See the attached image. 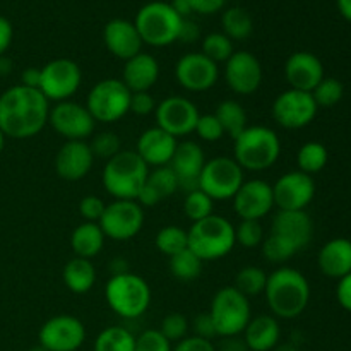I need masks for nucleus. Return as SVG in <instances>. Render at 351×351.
Returning <instances> with one entry per match:
<instances>
[{
    "label": "nucleus",
    "instance_id": "1",
    "mask_svg": "<svg viewBox=\"0 0 351 351\" xmlns=\"http://www.w3.org/2000/svg\"><path fill=\"white\" fill-rule=\"evenodd\" d=\"M50 101L40 89L12 86L0 95V130L10 139H31L48 123Z\"/></svg>",
    "mask_w": 351,
    "mask_h": 351
},
{
    "label": "nucleus",
    "instance_id": "2",
    "mask_svg": "<svg viewBox=\"0 0 351 351\" xmlns=\"http://www.w3.org/2000/svg\"><path fill=\"white\" fill-rule=\"evenodd\" d=\"M264 297L271 314L276 319L300 317L311 302V285L302 271L290 266H281L267 274Z\"/></svg>",
    "mask_w": 351,
    "mask_h": 351
},
{
    "label": "nucleus",
    "instance_id": "3",
    "mask_svg": "<svg viewBox=\"0 0 351 351\" xmlns=\"http://www.w3.org/2000/svg\"><path fill=\"white\" fill-rule=\"evenodd\" d=\"M280 136L266 125H249L233 139V160L243 171L269 170L280 160Z\"/></svg>",
    "mask_w": 351,
    "mask_h": 351
},
{
    "label": "nucleus",
    "instance_id": "4",
    "mask_svg": "<svg viewBox=\"0 0 351 351\" xmlns=\"http://www.w3.org/2000/svg\"><path fill=\"white\" fill-rule=\"evenodd\" d=\"M149 167L136 151L122 149L103 167L101 184L105 191L119 201H136L146 184Z\"/></svg>",
    "mask_w": 351,
    "mask_h": 351
},
{
    "label": "nucleus",
    "instance_id": "5",
    "mask_svg": "<svg viewBox=\"0 0 351 351\" xmlns=\"http://www.w3.org/2000/svg\"><path fill=\"white\" fill-rule=\"evenodd\" d=\"M187 235L189 249L202 263L223 259L237 245L235 226L230 223V219L219 215H211L201 221L192 223L191 228L187 230Z\"/></svg>",
    "mask_w": 351,
    "mask_h": 351
},
{
    "label": "nucleus",
    "instance_id": "6",
    "mask_svg": "<svg viewBox=\"0 0 351 351\" xmlns=\"http://www.w3.org/2000/svg\"><path fill=\"white\" fill-rule=\"evenodd\" d=\"M105 300L110 311L122 319H137L151 305V288L143 276L123 273L110 276L105 287Z\"/></svg>",
    "mask_w": 351,
    "mask_h": 351
},
{
    "label": "nucleus",
    "instance_id": "7",
    "mask_svg": "<svg viewBox=\"0 0 351 351\" xmlns=\"http://www.w3.org/2000/svg\"><path fill=\"white\" fill-rule=\"evenodd\" d=\"M182 21L184 19L175 12L170 2L154 0L141 7L134 24L139 31L143 43L154 48H163L178 41Z\"/></svg>",
    "mask_w": 351,
    "mask_h": 351
},
{
    "label": "nucleus",
    "instance_id": "8",
    "mask_svg": "<svg viewBox=\"0 0 351 351\" xmlns=\"http://www.w3.org/2000/svg\"><path fill=\"white\" fill-rule=\"evenodd\" d=\"M209 315L219 338H237L245 331L252 319V308L245 295L235 287H225L213 297Z\"/></svg>",
    "mask_w": 351,
    "mask_h": 351
},
{
    "label": "nucleus",
    "instance_id": "9",
    "mask_svg": "<svg viewBox=\"0 0 351 351\" xmlns=\"http://www.w3.org/2000/svg\"><path fill=\"white\" fill-rule=\"evenodd\" d=\"M130 96L132 93L123 84L122 79L108 77L93 86L84 105L95 122L113 123L122 120L130 112Z\"/></svg>",
    "mask_w": 351,
    "mask_h": 351
},
{
    "label": "nucleus",
    "instance_id": "10",
    "mask_svg": "<svg viewBox=\"0 0 351 351\" xmlns=\"http://www.w3.org/2000/svg\"><path fill=\"white\" fill-rule=\"evenodd\" d=\"M245 182V171L233 158L216 156L206 160L204 168L197 180V189L208 194L213 201L233 199Z\"/></svg>",
    "mask_w": 351,
    "mask_h": 351
},
{
    "label": "nucleus",
    "instance_id": "11",
    "mask_svg": "<svg viewBox=\"0 0 351 351\" xmlns=\"http://www.w3.org/2000/svg\"><path fill=\"white\" fill-rule=\"evenodd\" d=\"M81 82V67L71 58H53L41 67L40 91L48 101H67L79 91Z\"/></svg>",
    "mask_w": 351,
    "mask_h": 351
},
{
    "label": "nucleus",
    "instance_id": "12",
    "mask_svg": "<svg viewBox=\"0 0 351 351\" xmlns=\"http://www.w3.org/2000/svg\"><path fill=\"white\" fill-rule=\"evenodd\" d=\"M103 235L110 240L125 242L139 235L144 226V208L137 201H119L106 204L98 221Z\"/></svg>",
    "mask_w": 351,
    "mask_h": 351
},
{
    "label": "nucleus",
    "instance_id": "13",
    "mask_svg": "<svg viewBox=\"0 0 351 351\" xmlns=\"http://www.w3.org/2000/svg\"><path fill=\"white\" fill-rule=\"evenodd\" d=\"M317 112L319 106L312 98V93L291 88L280 93L271 108L274 122L288 130H298L311 125L317 117Z\"/></svg>",
    "mask_w": 351,
    "mask_h": 351
},
{
    "label": "nucleus",
    "instance_id": "14",
    "mask_svg": "<svg viewBox=\"0 0 351 351\" xmlns=\"http://www.w3.org/2000/svg\"><path fill=\"white\" fill-rule=\"evenodd\" d=\"M48 123L65 141H88L96 127L95 119L86 105L72 99L55 103L50 108Z\"/></svg>",
    "mask_w": 351,
    "mask_h": 351
},
{
    "label": "nucleus",
    "instance_id": "15",
    "mask_svg": "<svg viewBox=\"0 0 351 351\" xmlns=\"http://www.w3.org/2000/svg\"><path fill=\"white\" fill-rule=\"evenodd\" d=\"M199 117L201 113L195 103L185 96H168L161 99L154 110L156 127L173 136L175 139L194 132Z\"/></svg>",
    "mask_w": 351,
    "mask_h": 351
},
{
    "label": "nucleus",
    "instance_id": "16",
    "mask_svg": "<svg viewBox=\"0 0 351 351\" xmlns=\"http://www.w3.org/2000/svg\"><path fill=\"white\" fill-rule=\"evenodd\" d=\"M84 341V324L69 314L53 315L38 331V343L48 351H77Z\"/></svg>",
    "mask_w": 351,
    "mask_h": 351
},
{
    "label": "nucleus",
    "instance_id": "17",
    "mask_svg": "<svg viewBox=\"0 0 351 351\" xmlns=\"http://www.w3.org/2000/svg\"><path fill=\"white\" fill-rule=\"evenodd\" d=\"M273 197L280 211H307L315 197L314 177L300 170L283 173L274 182Z\"/></svg>",
    "mask_w": 351,
    "mask_h": 351
},
{
    "label": "nucleus",
    "instance_id": "18",
    "mask_svg": "<svg viewBox=\"0 0 351 351\" xmlns=\"http://www.w3.org/2000/svg\"><path fill=\"white\" fill-rule=\"evenodd\" d=\"M218 64L209 60L201 51L185 53L175 65V79L189 93L209 91L218 82Z\"/></svg>",
    "mask_w": 351,
    "mask_h": 351
},
{
    "label": "nucleus",
    "instance_id": "19",
    "mask_svg": "<svg viewBox=\"0 0 351 351\" xmlns=\"http://www.w3.org/2000/svg\"><path fill=\"white\" fill-rule=\"evenodd\" d=\"M263 79L261 60L250 51H233L232 57L225 62V82L235 95H254L263 84Z\"/></svg>",
    "mask_w": 351,
    "mask_h": 351
},
{
    "label": "nucleus",
    "instance_id": "20",
    "mask_svg": "<svg viewBox=\"0 0 351 351\" xmlns=\"http://www.w3.org/2000/svg\"><path fill=\"white\" fill-rule=\"evenodd\" d=\"M233 211L240 219L261 221L274 208L273 185L261 178L245 180L233 195Z\"/></svg>",
    "mask_w": 351,
    "mask_h": 351
},
{
    "label": "nucleus",
    "instance_id": "21",
    "mask_svg": "<svg viewBox=\"0 0 351 351\" xmlns=\"http://www.w3.org/2000/svg\"><path fill=\"white\" fill-rule=\"evenodd\" d=\"M95 156L88 141H65L55 156V171L65 182H79L91 171Z\"/></svg>",
    "mask_w": 351,
    "mask_h": 351
},
{
    "label": "nucleus",
    "instance_id": "22",
    "mask_svg": "<svg viewBox=\"0 0 351 351\" xmlns=\"http://www.w3.org/2000/svg\"><path fill=\"white\" fill-rule=\"evenodd\" d=\"M285 77L291 89L312 93L315 86L326 77L324 65L321 58L311 51H295L285 64Z\"/></svg>",
    "mask_w": 351,
    "mask_h": 351
},
{
    "label": "nucleus",
    "instance_id": "23",
    "mask_svg": "<svg viewBox=\"0 0 351 351\" xmlns=\"http://www.w3.org/2000/svg\"><path fill=\"white\" fill-rule=\"evenodd\" d=\"M271 233L287 240L300 252L307 249L314 237V223L307 211H278L271 223Z\"/></svg>",
    "mask_w": 351,
    "mask_h": 351
},
{
    "label": "nucleus",
    "instance_id": "24",
    "mask_svg": "<svg viewBox=\"0 0 351 351\" xmlns=\"http://www.w3.org/2000/svg\"><path fill=\"white\" fill-rule=\"evenodd\" d=\"M103 41L105 47L113 57L120 58V60H129L134 55L141 53L143 48V40L137 31L136 24L129 19H117L108 21L103 29Z\"/></svg>",
    "mask_w": 351,
    "mask_h": 351
},
{
    "label": "nucleus",
    "instance_id": "25",
    "mask_svg": "<svg viewBox=\"0 0 351 351\" xmlns=\"http://www.w3.org/2000/svg\"><path fill=\"white\" fill-rule=\"evenodd\" d=\"M206 165V154L201 144L195 141H182L175 149L170 168L175 171L178 184L187 192L197 189L199 175Z\"/></svg>",
    "mask_w": 351,
    "mask_h": 351
},
{
    "label": "nucleus",
    "instance_id": "26",
    "mask_svg": "<svg viewBox=\"0 0 351 351\" xmlns=\"http://www.w3.org/2000/svg\"><path fill=\"white\" fill-rule=\"evenodd\" d=\"M178 141L160 127H151L144 130L137 139L136 153L149 168L167 167L173 158Z\"/></svg>",
    "mask_w": 351,
    "mask_h": 351
},
{
    "label": "nucleus",
    "instance_id": "27",
    "mask_svg": "<svg viewBox=\"0 0 351 351\" xmlns=\"http://www.w3.org/2000/svg\"><path fill=\"white\" fill-rule=\"evenodd\" d=\"M160 79V64L151 53L134 55L125 60L122 72V82L129 88L130 93L149 91Z\"/></svg>",
    "mask_w": 351,
    "mask_h": 351
},
{
    "label": "nucleus",
    "instance_id": "28",
    "mask_svg": "<svg viewBox=\"0 0 351 351\" xmlns=\"http://www.w3.org/2000/svg\"><path fill=\"white\" fill-rule=\"evenodd\" d=\"M178 189H180V184H178L177 175L171 170L170 165L153 168L147 173L146 184L143 185L136 201L143 208H154L160 201L173 195Z\"/></svg>",
    "mask_w": 351,
    "mask_h": 351
},
{
    "label": "nucleus",
    "instance_id": "29",
    "mask_svg": "<svg viewBox=\"0 0 351 351\" xmlns=\"http://www.w3.org/2000/svg\"><path fill=\"white\" fill-rule=\"evenodd\" d=\"M317 266L324 276L341 280L351 273V240L332 239L321 247Z\"/></svg>",
    "mask_w": 351,
    "mask_h": 351
},
{
    "label": "nucleus",
    "instance_id": "30",
    "mask_svg": "<svg viewBox=\"0 0 351 351\" xmlns=\"http://www.w3.org/2000/svg\"><path fill=\"white\" fill-rule=\"evenodd\" d=\"M243 335V343L250 351H273L280 345L281 328L274 315L263 314L250 319Z\"/></svg>",
    "mask_w": 351,
    "mask_h": 351
},
{
    "label": "nucleus",
    "instance_id": "31",
    "mask_svg": "<svg viewBox=\"0 0 351 351\" xmlns=\"http://www.w3.org/2000/svg\"><path fill=\"white\" fill-rule=\"evenodd\" d=\"M105 239L98 223L84 221L75 226L71 233V247L75 257L89 259L98 256L105 245Z\"/></svg>",
    "mask_w": 351,
    "mask_h": 351
},
{
    "label": "nucleus",
    "instance_id": "32",
    "mask_svg": "<svg viewBox=\"0 0 351 351\" xmlns=\"http://www.w3.org/2000/svg\"><path fill=\"white\" fill-rule=\"evenodd\" d=\"M62 280H64L67 290L75 295H84L93 290L96 283V267L89 259L74 257L69 261L62 271Z\"/></svg>",
    "mask_w": 351,
    "mask_h": 351
},
{
    "label": "nucleus",
    "instance_id": "33",
    "mask_svg": "<svg viewBox=\"0 0 351 351\" xmlns=\"http://www.w3.org/2000/svg\"><path fill=\"white\" fill-rule=\"evenodd\" d=\"M215 117L221 123L225 136H230L235 139L239 134L249 127L247 123V112L237 99H223L218 106H216Z\"/></svg>",
    "mask_w": 351,
    "mask_h": 351
},
{
    "label": "nucleus",
    "instance_id": "34",
    "mask_svg": "<svg viewBox=\"0 0 351 351\" xmlns=\"http://www.w3.org/2000/svg\"><path fill=\"white\" fill-rule=\"evenodd\" d=\"M223 33L235 41H243L252 34L254 21L252 16L242 7H228L221 16Z\"/></svg>",
    "mask_w": 351,
    "mask_h": 351
},
{
    "label": "nucleus",
    "instance_id": "35",
    "mask_svg": "<svg viewBox=\"0 0 351 351\" xmlns=\"http://www.w3.org/2000/svg\"><path fill=\"white\" fill-rule=\"evenodd\" d=\"M136 336L125 328L110 326L103 329L95 339V351H134Z\"/></svg>",
    "mask_w": 351,
    "mask_h": 351
},
{
    "label": "nucleus",
    "instance_id": "36",
    "mask_svg": "<svg viewBox=\"0 0 351 351\" xmlns=\"http://www.w3.org/2000/svg\"><path fill=\"white\" fill-rule=\"evenodd\" d=\"M329 153L328 147L317 141H308L298 149L297 153V167L298 170L307 175H315L322 171L328 165Z\"/></svg>",
    "mask_w": 351,
    "mask_h": 351
},
{
    "label": "nucleus",
    "instance_id": "37",
    "mask_svg": "<svg viewBox=\"0 0 351 351\" xmlns=\"http://www.w3.org/2000/svg\"><path fill=\"white\" fill-rule=\"evenodd\" d=\"M154 245L167 257L177 256L182 250L189 249L187 230L177 225L163 226L158 230L156 237H154Z\"/></svg>",
    "mask_w": 351,
    "mask_h": 351
},
{
    "label": "nucleus",
    "instance_id": "38",
    "mask_svg": "<svg viewBox=\"0 0 351 351\" xmlns=\"http://www.w3.org/2000/svg\"><path fill=\"white\" fill-rule=\"evenodd\" d=\"M171 276L178 281H194L202 273V261L191 249L182 250L177 256H171L168 261Z\"/></svg>",
    "mask_w": 351,
    "mask_h": 351
},
{
    "label": "nucleus",
    "instance_id": "39",
    "mask_svg": "<svg viewBox=\"0 0 351 351\" xmlns=\"http://www.w3.org/2000/svg\"><path fill=\"white\" fill-rule=\"evenodd\" d=\"M267 283V273L257 266H245L237 273L235 285L233 287L240 291V293L249 297H257V295L264 293V288Z\"/></svg>",
    "mask_w": 351,
    "mask_h": 351
},
{
    "label": "nucleus",
    "instance_id": "40",
    "mask_svg": "<svg viewBox=\"0 0 351 351\" xmlns=\"http://www.w3.org/2000/svg\"><path fill=\"white\" fill-rule=\"evenodd\" d=\"M233 41L225 33H209L202 40V51L215 64H225L233 55Z\"/></svg>",
    "mask_w": 351,
    "mask_h": 351
},
{
    "label": "nucleus",
    "instance_id": "41",
    "mask_svg": "<svg viewBox=\"0 0 351 351\" xmlns=\"http://www.w3.org/2000/svg\"><path fill=\"white\" fill-rule=\"evenodd\" d=\"M213 208H215V201L208 194H204L201 189H194V191L187 192L184 199V215L192 223L201 221V219L215 215Z\"/></svg>",
    "mask_w": 351,
    "mask_h": 351
},
{
    "label": "nucleus",
    "instance_id": "42",
    "mask_svg": "<svg viewBox=\"0 0 351 351\" xmlns=\"http://www.w3.org/2000/svg\"><path fill=\"white\" fill-rule=\"evenodd\" d=\"M345 95V86L336 77H324L312 91V98L319 108H331L338 105Z\"/></svg>",
    "mask_w": 351,
    "mask_h": 351
},
{
    "label": "nucleus",
    "instance_id": "43",
    "mask_svg": "<svg viewBox=\"0 0 351 351\" xmlns=\"http://www.w3.org/2000/svg\"><path fill=\"white\" fill-rule=\"evenodd\" d=\"M263 247V256L267 263L273 264H285L287 261H290L295 254H298L287 240H283L281 237L269 233L266 239L261 243Z\"/></svg>",
    "mask_w": 351,
    "mask_h": 351
},
{
    "label": "nucleus",
    "instance_id": "44",
    "mask_svg": "<svg viewBox=\"0 0 351 351\" xmlns=\"http://www.w3.org/2000/svg\"><path fill=\"white\" fill-rule=\"evenodd\" d=\"M89 147H91L93 156L108 161L122 151V141H120V137L115 132L105 130V132H99L93 137Z\"/></svg>",
    "mask_w": 351,
    "mask_h": 351
},
{
    "label": "nucleus",
    "instance_id": "45",
    "mask_svg": "<svg viewBox=\"0 0 351 351\" xmlns=\"http://www.w3.org/2000/svg\"><path fill=\"white\" fill-rule=\"evenodd\" d=\"M264 240V228L261 221L254 219H242L239 226H235V242L245 249H256Z\"/></svg>",
    "mask_w": 351,
    "mask_h": 351
},
{
    "label": "nucleus",
    "instance_id": "46",
    "mask_svg": "<svg viewBox=\"0 0 351 351\" xmlns=\"http://www.w3.org/2000/svg\"><path fill=\"white\" fill-rule=\"evenodd\" d=\"M160 332L170 343H178L189 336V321L180 312H171L161 321Z\"/></svg>",
    "mask_w": 351,
    "mask_h": 351
},
{
    "label": "nucleus",
    "instance_id": "47",
    "mask_svg": "<svg viewBox=\"0 0 351 351\" xmlns=\"http://www.w3.org/2000/svg\"><path fill=\"white\" fill-rule=\"evenodd\" d=\"M194 132L204 143H216V141H221L225 137V130H223L221 123L216 119L215 113H206V115L199 117Z\"/></svg>",
    "mask_w": 351,
    "mask_h": 351
},
{
    "label": "nucleus",
    "instance_id": "48",
    "mask_svg": "<svg viewBox=\"0 0 351 351\" xmlns=\"http://www.w3.org/2000/svg\"><path fill=\"white\" fill-rule=\"evenodd\" d=\"M173 346L160 332V329H146L136 336V350L134 351H171Z\"/></svg>",
    "mask_w": 351,
    "mask_h": 351
},
{
    "label": "nucleus",
    "instance_id": "49",
    "mask_svg": "<svg viewBox=\"0 0 351 351\" xmlns=\"http://www.w3.org/2000/svg\"><path fill=\"white\" fill-rule=\"evenodd\" d=\"M105 201L98 195H86L79 202V213L84 218V221L89 223H98L101 219L103 213H105Z\"/></svg>",
    "mask_w": 351,
    "mask_h": 351
},
{
    "label": "nucleus",
    "instance_id": "50",
    "mask_svg": "<svg viewBox=\"0 0 351 351\" xmlns=\"http://www.w3.org/2000/svg\"><path fill=\"white\" fill-rule=\"evenodd\" d=\"M158 103L154 101L153 96L149 95V91L143 93H132L130 96V112L137 117H147L151 113H154Z\"/></svg>",
    "mask_w": 351,
    "mask_h": 351
},
{
    "label": "nucleus",
    "instance_id": "51",
    "mask_svg": "<svg viewBox=\"0 0 351 351\" xmlns=\"http://www.w3.org/2000/svg\"><path fill=\"white\" fill-rule=\"evenodd\" d=\"M192 329H194V336H199V338L202 339H209V341H213V339L216 338V328L215 324H213V319L211 315H209V312H204V314H199L197 317L194 319V322H192Z\"/></svg>",
    "mask_w": 351,
    "mask_h": 351
},
{
    "label": "nucleus",
    "instance_id": "52",
    "mask_svg": "<svg viewBox=\"0 0 351 351\" xmlns=\"http://www.w3.org/2000/svg\"><path fill=\"white\" fill-rule=\"evenodd\" d=\"M171 351H218L216 346L213 345V341L209 339H202L199 336H187L182 341L175 343L173 350Z\"/></svg>",
    "mask_w": 351,
    "mask_h": 351
},
{
    "label": "nucleus",
    "instance_id": "53",
    "mask_svg": "<svg viewBox=\"0 0 351 351\" xmlns=\"http://www.w3.org/2000/svg\"><path fill=\"white\" fill-rule=\"evenodd\" d=\"M226 0H189L192 12L202 14V16H211L225 7Z\"/></svg>",
    "mask_w": 351,
    "mask_h": 351
},
{
    "label": "nucleus",
    "instance_id": "54",
    "mask_svg": "<svg viewBox=\"0 0 351 351\" xmlns=\"http://www.w3.org/2000/svg\"><path fill=\"white\" fill-rule=\"evenodd\" d=\"M336 300H338V304L341 305L346 312H351V273L346 274L341 280H338Z\"/></svg>",
    "mask_w": 351,
    "mask_h": 351
},
{
    "label": "nucleus",
    "instance_id": "55",
    "mask_svg": "<svg viewBox=\"0 0 351 351\" xmlns=\"http://www.w3.org/2000/svg\"><path fill=\"white\" fill-rule=\"evenodd\" d=\"M14 38V27L5 16H0V57L9 50Z\"/></svg>",
    "mask_w": 351,
    "mask_h": 351
},
{
    "label": "nucleus",
    "instance_id": "56",
    "mask_svg": "<svg viewBox=\"0 0 351 351\" xmlns=\"http://www.w3.org/2000/svg\"><path fill=\"white\" fill-rule=\"evenodd\" d=\"M199 31L197 23L191 19H184L182 21V26H180V33H178V41H184V43H194L195 40H199Z\"/></svg>",
    "mask_w": 351,
    "mask_h": 351
},
{
    "label": "nucleus",
    "instance_id": "57",
    "mask_svg": "<svg viewBox=\"0 0 351 351\" xmlns=\"http://www.w3.org/2000/svg\"><path fill=\"white\" fill-rule=\"evenodd\" d=\"M40 79H41V69L38 67H27L24 69L21 74V84L26 88L40 89Z\"/></svg>",
    "mask_w": 351,
    "mask_h": 351
},
{
    "label": "nucleus",
    "instance_id": "58",
    "mask_svg": "<svg viewBox=\"0 0 351 351\" xmlns=\"http://www.w3.org/2000/svg\"><path fill=\"white\" fill-rule=\"evenodd\" d=\"M129 271H130V267H129V263H127L125 257H113L112 263H110V273H112V276L129 273Z\"/></svg>",
    "mask_w": 351,
    "mask_h": 351
},
{
    "label": "nucleus",
    "instance_id": "59",
    "mask_svg": "<svg viewBox=\"0 0 351 351\" xmlns=\"http://www.w3.org/2000/svg\"><path fill=\"white\" fill-rule=\"evenodd\" d=\"M170 5L173 7L175 12L182 17V19H187V16H191L192 9L189 5V0H171Z\"/></svg>",
    "mask_w": 351,
    "mask_h": 351
},
{
    "label": "nucleus",
    "instance_id": "60",
    "mask_svg": "<svg viewBox=\"0 0 351 351\" xmlns=\"http://www.w3.org/2000/svg\"><path fill=\"white\" fill-rule=\"evenodd\" d=\"M336 3H338L339 14L351 23V0H336Z\"/></svg>",
    "mask_w": 351,
    "mask_h": 351
},
{
    "label": "nucleus",
    "instance_id": "61",
    "mask_svg": "<svg viewBox=\"0 0 351 351\" xmlns=\"http://www.w3.org/2000/svg\"><path fill=\"white\" fill-rule=\"evenodd\" d=\"M273 351H300V350H298L295 345H291V343H280V345H278Z\"/></svg>",
    "mask_w": 351,
    "mask_h": 351
},
{
    "label": "nucleus",
    "instance_id": "62",
    "mask_svg": "<svg viewBox=\"0 0 351 351\" xmlns=\"http://www.w3.org/2000/svg\"><path fill=\"white\" fill-rule=\"evenodd\" d=\"M5 139H7V137L3 136V132H2V130H0V153H2L3 146H5Z\"/></svg>",
    "mask_w": 351,
    "mask_h": 351
},
{
    "label": "nucleus",
    "instance_id": "63",
    "mask_svg": "<svg viewBox=\"0 0 351 351\" xmlns=\"http://www.w3.org/2000/svg\"><path fill=\"white\" fill-rule=\"evenodd\" d=\"M27 351H48V350H47V348H43V346H41L40 343H38L36 346H31V348L27 350Z\"/></svg>",
    "mask_w": 351,
    "mask_h": 351
}]
</instances>
